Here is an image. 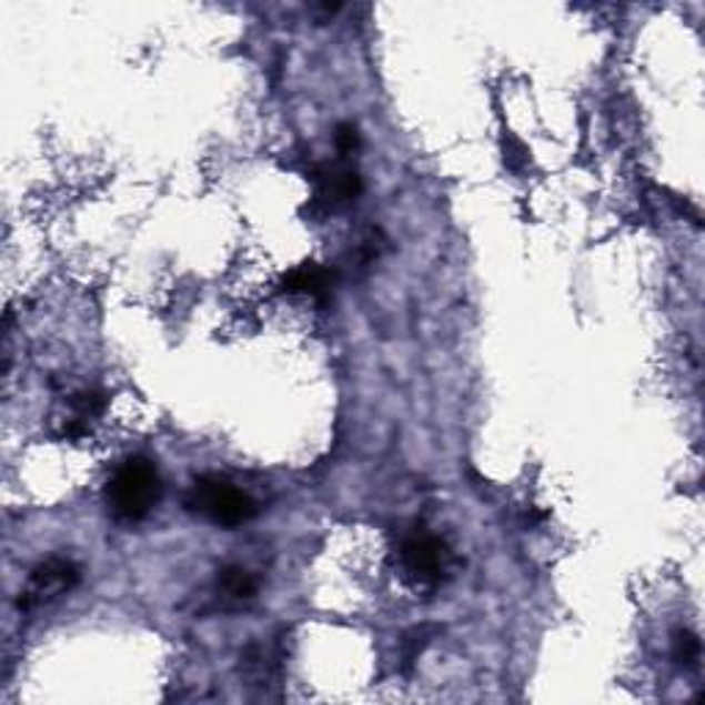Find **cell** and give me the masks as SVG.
<instances>
[{
	"label": "cell",
	"instance_id": "1",
	"mask_svg": "<svg viewBox=\"0 0 705 705\" xmlns=\"http://www.w3.org/2000/svg\"><path fill=\"white\" fill-rule=\"evenodd\" d=\"M160 474L147 457H130L111 474L105 489V504L111 515L124 524L143 521L160 502Z\"/></svg>",
	"mask_w": 705,
	"mask_h": 705
},
{
	"label": "cell",
	"instance_id": "2",
	"mask_svg": "<svg viewBox=\"0 0 705 705\" xmlns=\"http://www.w3.org/2000/svg\"><path fill=\"white\" fill-rule=\"evenodd\" d=\"M188 507H191L193 513L204 515L212 524L229 526V530H232V526L249 524L256 515L254 498L245 494V491H240L238 485L229 483V480L215 477V474L199 477L197 483L191 485Z\"/></svg>",
	"mask_w": 705,
	"mask_h": 705
},
{
	"label": "cell",
	"instance_id": "3",
	"mask_svg": "<svg viewBox=\"0 0 705 705\" xmlns=\"http://www.w3.org/2000/svg\"><path fill=\"white\" fill-rule=\"evenodd\" d=\"M450 548L427 532H414L400 546V563H403L405 573L420 584H439L446 567H450Z\"/></svg>",
	"mask_w": 705,
	"mask_h": 705
},
{
	"label": "cell",
	"instance_id": "4",
	"mask_svg": "<svg viewBox=\"0 0 705 705\" xmlns=\"http://www.w3.org/2000/svg\"><path fill=\"white\" fill-rule=\"evenodd\" d=\"M78 578L80 571L72 560H48V563L33 567L31 578H28L26 590H22L20 606L22 610H33V606L50 604V601L59 598V595L70 593L74 584H78Z\"/></svg>",
	"mask_w": 705,
	"mask_h": 705
},
{
	"label": "cell",
	"instance_id": "5",
	"mask_svg": "<svg viewBox=\"0 0 705 705\" xmlns=\"http://www.w3.org/2000/svg\"><path fill=\"white\" fill-rule=\"evenodd\" d=\"M361 193V177L353 169L331 165L318 174V199L331 210H342L353 204Z\"/></svg>",
	"mask_w": 705,
	"mask_h": 705
},
{
	"label": "cell",
	"instance_id": "6",
	"mask_svg": "<svg viewBox=\"0 0 705 705\" xmlns=\"http://www.w3.org/2000/svg\"><path fill=\"white\" fill-rule=\"evenodd\" d=\"M331 286H334V273L320 265H301L284 276V292H292V295L325 298Z\"/></svg>",
	"mask_w": 705,
	"mask_h": 705
},
{
	"label": "cell",
	"instance_id": "7",
	"mask_svg": "<svg viewBox=\"0 0 705 705\" xmlns=\"http://www.w3.org/2000/svg\"><path fill=\"white\" fill-rule=\"evenodd\" d=\"M218 590L232 601H249L254 598L256 582L245 567H226V571L218 576Z\"/></svg>",
	"mask_w": 705,
	"mask_h": 705
},
{
	"label": "cell",
	"instance_id": "8",
	"mask_svg": "<svg viewBox=\"0 0 705 705\" xmlns=\"http://www.w3.org/2000/svg\"><path fill=\"white\" fill-rule=\"evenodd\" d=\"M701 658V639L695 634H678L675 639V662L695 664Z\"/></svg>",
	"mask_w": 705,
	"mask_h": 705
},
{
	"label": "cell",
	"instance_id": "9",
	"mask_svg": "<svg viewBox=\"0 0 705 705\" xmlns=\"http://www.w3.org/2000/svg\"><path fill=\"white\" fill-rule=\"evenodd\" d=\"M359 130L353 128V124H342L340 130H336V149H340L342 154H353L355 149H359Z\"/></svg>",
	"mask_w": 705,
	"mask_h": 705
}]
</instances>
